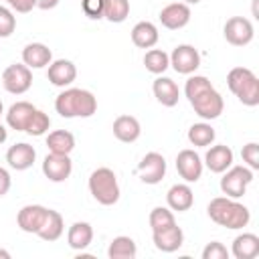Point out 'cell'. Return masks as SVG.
<instances>
[{
    "instance_id": "8992f818",
    "label": "cell",
    "mask_w": 259,
    "mask_h": 259,
    "mask_svg": "<svg viewBox=\"0 0 259 259\" xmlns=\"http://www.w3.org/2000/svg\"><path fill=\"white\" fill-rule=\"evenodd\" d=\"M253 182V170L247 166H231L223 172L221 190L229 198H241L247 192V186Z\"/></svg>"
},
{
    "instance_id": "f6af8a7d",
    "label": "cell",
    "mask_w": 259,
    "mask_h": 259,
    "mask_svg": "<svg viewBox=\"0 0 259 259\" xmlns=\"http://www.w3.org/2000/svg\"><path fill=\"white\" fill-rule=\"evenodd\" d=\"M4 113V105H2V101H0V115Z\"/></svg>"
},
{
    "instance_id": "83f0119b",
    "label": "cell",
    "mask_w": 259,
    "mask_h": 259,
    "mask_svg": "<svg viewBox=\"0 0 259 259\" xmlns=\"http://www.w3.org/2000/svg\"><path fill=\"white\" fill-rule=\"evenodd\" d=\"M136 255H138L136 241L132 237H125V235L115 237L107 247V257L109 259H134Z\"/></svg>"
},
{
    "instance_id": "ee69618b",
    "label": "cell",
    "mask_w": 259,
    "mask_h": 259,
    "mask_svg": "<svg viewBox=\"0 0 259 259\" xmlns=\"http://www.w3.org/2000/svg\"><path fill=\"white\" fill-rule=\"evenodd\" d=\"M180 2H184V4H188V6H190V4H198L200 0H180Z\"/></svg>"
},
{
    "instance_id": "4316f807",
    "label": "cell",
    "mask_w": 259,
    "mask_h": 259,
    "mask_svg": "<svg viewBox=\"0 0 259 259\" xmlns=\"http://www.w3.org/2000/svg\"><path fill=\"white\" fill-rule=\"evenodd\" d=\"M63 231H65V225H63V217H61V212H57V210L49 208L47 219H45V223H42V227L38 229V233H36V235H38L42 241L53 243V241L61 239Z\"/></svg>"
},
{
    "instance_id": "5bb4252c",
    "label": "cell",
    "mask_w": 259,
    "mask_h": 259,
    "mask_svg": "<svg viewBox=\"0 0 259 259\" xmlns=\"http://www.w3.org/2000/svg\"><path fill=\"white\" fill-rule=\"evenodd\" d=\"M160 22L168 30L184 28L190 22V6L184 2H172L160 10Z\"/></svg>"
},
{
    "instance_id": "4fadbf2b",
    "label": "cell",
    "mask_w": 259,
    "mask_h": 259,
    "mask_svg": "<svg viewBox=\"0 0 259 259\" xmlns=\"http://www.w3.org/2000/svg\"><path fill=\"white\" fill-rule=\"evenodd\" d=\"M152 241H154V247L162 253H174L182 247L184 243V233L182 229L174 223L166 229H160V231H152Z\"/></svg>"
},
{
    "instance_id": "8fae6325",
    "label": "cell",
    "mask_w": 259,
    "mask_h": 259,
    "mask_svg": "<svg viewBox=\"0 0 259 259\" xmlns=\"http://www.w3.org/2000/svg\"><path fill=\"white\" fill-rule=\"evenodd\" d=\"M73 172V162L69 154H47L42 160V174L51 182H65Z\"/></svg>"
},
{
    "instance_id": "ab89813d",
    "label": "cell",
    "mask_w": 259,
    "mask_h": 259,
    "mask_svg": "<svg viewBox=\"0 0 259 259\" xmlns=\"http://www.w3.org/2000/svg\"><path fill=\"white\" fill-rule=\"evenodd\" d=\"M10 184H12V180H10V174H8V170L0 166V196L8 194V190H10Z\"/></svg>"
},
{
    "instance_id": "f546056e",
    "label": "cell",
    "mask_w": 259,
    "mask_h": 259,
    "mask_svg": "<svg viewBox=\"0 0 259 259\" xmlns=\"http://www.w3.org/2000/svg\"><path fill=\"white\" fill-rule=\"evenodd\" d=\"M217 134H214V127L206 121H200V123H192L190 130H188V142L196 148H206L214 142Z\"/></svg>"
},
{
    "instance_id": "7a4b0ae2",
    "label": "cell",
    "mask_w": 259,
    "mask_h": 259,
    "mask_svg": "<svg viewBox=\"0 0 259 259\" xmlns=\"http://www.w3.org/2000/svg\"><path fill=\"white\" fill-rule=\"evenodd\" d=\"M206 212L210 217L212 223H217L219 227L237 231L249 225L251 221V212L245 204L237 202V198H229V196H217L208 202Z\"/></svg>"
},
{
    "instance_id": "603a6c76",
    "label": "cell",
    "mask_w": 259,
    "mask_h": 259,
    "mask_svg": "<svg viewBox=\"0 0 259 259\" xmlns=\"http://www.w3.org/2000/svg\"><path fill=\"white\" fill-rule=\"evenodd\" d=\"M231 253L235 259H255L259 255V237L255 233H241L233 239Z\"/></svg>"
},
{
    "instance_id": "7c38bea8",
    "label": "cell",
    "mask_w": 259,
    "mask_h": 259,
    "mask_svg": "<svg viewBox=\"0 0 259 259\" xmlns=\"http://www.w3.org/2000/svg\"><path fill=\"white\" fill-rule=\"evenodd\" d=\"M202 158L194 150H180L176 156V170L186 182H196L202 176Z\"/></svg>"
},
{
    "instance_id": "9c48e42d",
    "label": "cell",
    "mask_w": 259,
    "mask_h": 259,
    "mask_svg": "<svg viewBox=\"0 0 259 259\" xmlns=\"http://www.w3.org/2000/svg\"><path fill=\"white\" fill-rule=\"evenodd\" d=\"M136 172L144 184H158L166 176V158L158 152H148L140 160Z\"/></svg>"
},
{
    "instance_id": "277c9868",
    "label": "cell",
    "mask_w": 259,
    "mask_h": 259,
    "mask_svg": "<svg viewBox=\"0 0 259 259\" xmlns=\"http://www.w3.org/2000/svg\"><path fill=\"white\" fill-rule=\"evenodd\" d=\"M227 85L231 93L247 107L259 105V79L247 67H235L227 75Z\"/></svg>"
},
{
    "instance_id": "cb8c5ba5",
    "label": "cell",
    "mask_w": 259,
    "mask_h": 259,
    "mask_svg": "<svg viewBox=\"0 0 259 259\" xmlns=\"http://www.w3.org/2000/svg\"><path fill=\"white\" fill-rule=\"evenodd\" d=\"M140 134H142V125H140V121L134 115H119V117H115V121H113V136L119 142L132 144V142H136L140 138Z\"/></svg>"
},
{
    "instance_id": "ba28073f",
    "label": "cell",
    "mask_w": 259,
    "mask_h": 259,
    "mask_svg": "<svg viewBox=\"0 0 259 259\" xmlns=\"http://www.w3.org/2000/svg\"><path fill=\"white\" fill-rule=\"evenodd\" d=\"M223 34H225V40L233 47H245L253 40L255 36V30H253V24L249 18L245 16H231L225 26H223Z\"/></svg>"
},
{
    "instance_id": "8d00e7d4",
    "label": "cell",
    "mask_w": 259,
    "mask_h": 259,
    "mask_svg": "<svg viewBox=\"0 0 259 259\" xmlns=\"http://www.w3.org/2000/svg\"><path fill=\"white\" fill-rule=\"evenodd\" d=\"M81 8H83L85 16H89L91 20H99V18H103L105 0H81Z\"/></svg>"
},
{
    "instance_id": "d6986e66",
    "label": "cell",
    "mask_w": 259,
    "mask_h": 259,
    "mask_svg": "<svg viewBox=\"0 0 259 259\" xmlns=\"http://www.w3.org/2000/svg\"><path fill=\"white\" fill-rule=\"evenodd\" d=\"M152 91H154V97L158 99V103H162L164 107H174L180 99V89L170 77H162V75L156 77L152 83Z\"/></svg>"
},
{
    "instance_id": "7402d4cb",
    "label": "cell",
    "mask_w": 259,
    "mask_h": 259,
    "mask_svg": "<svg viewBox=\"0 0 259 259\" xmlns=\"http://www.w3.org/2000/svg\"><path fill=\"white\" fill-rule=\"evenodd\" d=\"M166 202H168L170 210H178V212L188 210L194 204L192 188L188 184H174V186H170L168 192H166Z\"/></svg>"
},
{
    "instance_id": "52a82bcc",
    "label": "cell",
    "mask_w": 259,
    "mask_h": 259,
    "mask_svg": "<svg viewBox=\"0 0 259 259\" xmlns=\"http://www.w3.org/2000/svg\"><path fill=\"white\" fill-rule=\"evenodd\" d=\"M2 85L12 95H22L32 85V73L24 63H12L2 73Z\"/></svg>"
},
{
    "instance_id": "e575fe53",
    "label": "cell",
    "mask_w": 259,
    "mask_h": 259,
    "mask_svg": "<svg viewBox=\"0 0 259 259\" xmlns=\"http://www.w3.org/2000/svg\"><path fill=\"white\" fill-rule=\"evenodd\" d=\"M16 28V16L8 6L0 4V38H6Z\"/></svg>"
},
{
    "instance_id": "ffe728a7",
    "label": "cell",
    "mask_w": 259,
    "mask_h": 259,
    "mask_svg": "<svg viewBox=\"0 0 259 259\" xmlns=\"http://www.w3.org/2000/svg\"><path fill=\"white\" fill-rule=\"evenodd\" d=\"M53 61V53L47 45L42 42H30L22 49V63L28 69H42L49 67Z\"/></svg>"
},
{
    "instance_id": "6da1fadb",
    "label": "cell",
    "mask_w": 259,
    "mask_h": 259,
    "mask_svg": "<svg viewBox=\"0 0 259 259\" xmlns=\"http://www.w3.org/2000/svg\"><path fill=\"white\" fill-rule=\"evenodd\" d=\"M184 95L190 101L194 113L202 119H208V121L217 119L225 109V101H223L221 93L212 87V83L204 75L188 77V81L184 85Z\"/></svg>"
},
{
    "instance_id": "74e56055",
    "label": "cell",
    "mask_w": 259,
    "mask_h": 259,
    "mask_svg": "<svg viewBox=\"0 0 259 259\" xmlns=\"http://www.w3.org/2000/svg\"><path fill=\"white\" fill-rule=\"evenodd\" d=\"M202 259H229V249L219 241H210L202 249Z\"/></svg>"
},
{
    "instance_id": "836d02e7",
    "label": "cell",
    "mask_w": 259,
    "mask_h": 259,
    "mask_svg": "<svg viewBox=\"0 0 259 259\" xmlns=\"http://www.w3.org/2000/svg\"><path fill=\"white\" fill-rule=\"evenodd\" d=\"M49 127H51V117H49L45 111L36 109V111L32 113V117H30V121H28V125H26L24 132H26L28 136L38 138V136H42L45 132H49Z\"/></svg>"
},
{
    "instance_id": "f1b7e54d",
    "label": "cell",
    "mask_w": 259,
    "mask_h": 259,
    "mask_svg": "<svg viewBox=\"0 0 259 259\" xmlns=\"http://www.w3.org/2000/svg\"><path fill=\"white\" fill-rule=\"evenodd\" d=\"M47 146L53 154H71L75 148V136L67 130H55L47 136Z\"/></svg>"
},
{
    "instance_id": "9a60e30c",
    "label": "cell",
    "mask_w": 259,
    "mask_h": 259,
    "mask_svg": "<svg viewBox=\"0 0 259 259\" xmlns=\"http://www.w3.org/2000/svg\"><path fill=\"white\" fill-rule=\"evenodd\" d=\"M47 212H49V208L42 206V204H26V206H22V208L18 210L16 223H18L20 231H24V233H34V235H36L38 229L42 227L45 219H47Z\"/></svg>"
},
{
    "instance_id": "e0dca14e",
    "label": "cell",
    "mask_w": 259,
    "mask_h": 259,
    "mask_svg": "<svg viewBox=\"0 0 259 259\" xmlns=\"http://www.w3.org/2000/svg\"><path fill=\"white\" fill-rule=\"evenodd\" d=\"M34 160H36V150L26 142H18V144L10 146L8 152H6L8 166L18 170V172L20 170H28L34 164Z\"/></svg>"
},
{
    "instance_id": "30bf717a",
    "label": "cell",
    "mask_w": 259,
    "mask_h": 259,
    "mask_svg": "<svg viewBox=\"0 0 259 259\" xmlns=\"http://www.w3.org/2000/svg\"><path fill=\"white\" fill-rule=\"evenodd\" d=\"M170 67L180 75H192L200 67V53L192 45H178L170 55Z\"/></svg>"
},
{
    "instance_id": "ac0fdd59",
    "label": "cell",
    "mask_w": 259,
    "mask_h": 259,
    "mask_svg": "<svg viewBox=\"0 0 259 259\" xmlns=\"http://www.w3.org/2000/svg\"><path fill=\"white\" fill-rule=\"evenodd\" d=\"M210 172L214 174H223L227 168L233 166V150L225 144H217L210 146L204 154V162H202Z\"/></svg>"
},
{
    "instance_id": "b9f144b4",
    "label": "cell",
    "mask_w": 259,
    "mask_h": 259,
    "mask_svg": "<svg viewBox=\"0 0 259 259\" xmlns=\"http://www.w3.org/2000/svg\"><path fill=\"white\" fill-rule=\"evenodd\" d=\"M6 138H8V130L0 123V144H4V142H6Z\"/></svg>"
},
{
    "instance_id": "d590c367",
    "label": "cell",
    "mask_w": 259,
    "mask_h": 259,
    "mask_svg": "<svg viewBox=\"0 0 259 259\" xmlns=\"http://www.w3.org/2000/svg\"><path fill=\"white\" fill-rule=\"evenodd\" d=\"M241 156H243V162L247 164V168L259 170V144L257 142L245 144L243 150H241Z\"/></svg>"
},
{
    "instance_id": "3957f363",
    "label": "cell",
    "mask_w": 259,
    "mask_h": 259,
    "mask_svg": "<svg viewBox=\"0 0 259 259\" xmlns=\"http://www.w3.org/2000/svg\"><path fill=\"white\" fill-rule=\"evenodd\" d=\"M55 109L61 117H91L97 111V99L91 91L69 87L63 89L55 99Z\"/></svg>"
},
{
    "instance_id": "4dcf8cb0",
    "label": "cell",
    "mask_w": 259,
    "mask_h": 259,
    "mask_svg": "<svg viewBox=\"0 0 259 259\" xmlns=\"http://www.w3.org/2000/svg\"><path fill=\"white\" fill-rule=\"evenodd\" d=\"M144 65L150 73L154 75H162L168 67H170V55L164 53L162 49H150L146 55H144Z\"/></svg>"
},
{
    "instance_id": "484cf974",
    "label": "cell",
    "mask_w": 259,
    "mask_h": 259,
    "mask_svg": "<svg viewBox=\"0 0 259 259\" xmlns=\"http://www.w3.org/2000/svg\"><path fill=\"white\" fill-rule=\"evenodd\" d=\"M160 34H158V28L154 22L150 20H142L138 22L134 28H132V42L138 47V49H152L156 42H158Z\"/></svg>"
},
{
    "instance_id": "5b68a950",
    "label": "cell",
    "mask_w": 259,
    "mask_h": 259,
    "mask_svg": "<svg viewBox=\"0 0 259 259\" xmlns=\"http://www.w3.org/2000/svg\"><path fill=\"white\" fill-rule=\"evenodd\" d=\"M87 184H89L91 196H93L99 204L111 206V204H115V202L119 200L121 190H119L117 176H115V172H113L111 168L101 166V168L93 170V172L89 174V182H87Z\"/></svg>"
},
{
    "instance_id": "1f68e13d",
    "label": "cell",
    "mask_w": 259,
    "mask_h": 259,
    "mask_svg": "<svg viewBox=\"0 0 259 259\" xmlns=\"http://www.w3.org/2000/svg\"><path fill=\"white\" fill-rule=\"evenodd\" d=\"M130 16V0H105L103 18L109 22H123Z\"/></svg>"
},
{
    "instance_id": "44dd1931",
    "label": "cell",
    "mask_w": 259,
    "mask_h": 259,
    "mask_svg": "<svg viewBox=\"0 0 259 259\" xmlns=\"http://www.w3.org/2000/svg\"><path fill=\"white\" fill-rule=\"evenodd\" d=\"M34 111H36V107L32 103H28V101H16V103H12L8 107V111H6V123H8V127H12L16 132H24Z\"/></svg>"
},
{
    "instance_id": "7bdbcfd3",
    "label": "cell",
    "mask_w": 259,
    "mask_h": 259,
    "mask_svg": "<svg viewBox=\"0 0 259 259\" xmlns=\"http://www.w3.org/2000/svg\"><path fill=\"white\" fill-rule=\"evenodd\" d=\"M0 259H10V253L4 251V249H0Z\"/></svg>"
},
{
    "instance_id": "d4e9b609",
    "label": "cell",
    "mask_w": 259,
    "mask_h": 259,
    "mask_svg": "<svg viewBox=\"0 0 259 259\" xmlns=\"http://www.w3.org/2000/svg\"><path fill=\"white\" fill-rule=\"evenodd\" d=\"M93 241V227L85 221H77L69 227V233H67V243L71 249L75 251H83L91 245Z\"/></svg>"
},
{
    "instance_id": "d6a6232c",
    "label": "cell",
    "mask_w": 259,
    "mask_h": 259,
    "mask_svg": "<svg viewBox=\"0 0 259 259\" xmlns=\"http://www.w3.org/2000/svg\"><path fill=\"white\" fill-rule=\"evenodd\" d=\"M148 221H150L152 231H160V229H166V227H170V225L176 223L174 212L168 206H156V208H152Z\"/></svg>"
},
{
    "instance_id": "f35d334b",
    "label": "cell",
    "mask_w": 259,
    "mask_h": 259,
    "mask_svg": "<svg viewBox=\"0 0 259 259\" xmlns=\"http://www.w3.org/2000/svg\"><path fill=\"white\" fill-rule=\"evenodd\" d=\"M12 10L20 12V14H26L30 12L32 8H36V0H4Z\"/></svg>"
},
{
    "instance_id": "2e32d148",
    "label": "cell",
    "mask_w": 259,
    "mask_h": 259,
    "mask_svg": "<svg viewBox=\"0 0 259 259\" xmlns=\"http://www.w3.org/2000/svg\"><path fill=\"white\" fill-rule=\"evenodd\" d=\"M47 79L55 85V87H69L75 79H77V67L73 65V61L69 59H57L51 61L49 69H47Z\"/></svg>"
},
{
    "instance_id": "60d3db41",
    "label": "cell",
    "mask_w": 259,
    "mask_h": 259,
    "mask_svg": "<svg viewBox=\"0 0 259 259\" xmlns=\"http://www.w3.org/2000/svg\"><path fill=\"white\" fill-rule=\"evenodd\" d=\"M61 0H36V8L40 10H53Z\"/></svg>"
}]
</instances>
